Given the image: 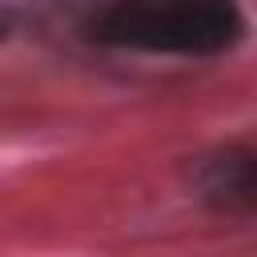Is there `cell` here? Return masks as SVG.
Returning a JSON list of instances; mask_svg holds the SVG:
<instances>
[{"label": "cell", "mask_w": 257, "mask_h": 257, "mask_svg": "<svg viewBox=\"0 0 257 257\" xmlns=\"http://www.w3.org/2000/svg\"><path fill=\"white\" fill-rule=\"evenodd\" d=\"M72 24L100 48L149 56H221L245 40L241 0H72Z\"/></svg>", "instance_id": "1"}, {"label": "cell", "mask_w": 257, "mask_h": 257, "mask_svg": "<svg viewBox=\"0 0 257 257\" xmlns=\"http://www.w3.org/2000/svg\"><path fill=\"white\" fill-rule=\"evenodd\" d=\"M0 36H4V24H0Z\"/></svg>", "instance_id": "3"}, {"label": "cell", "mask_w": 257, "mask_h": 257, "mask_svg": "<svg viewBox=\"0 0 257 257\" xmlns=\"http://www.w3.org/2000/svg\"><path fill=\"white\" fill-rule=\"evenodd\" d=\"M193 193L225 213V217H249L253 209V149L249 145H225L193 161L189 169Z\"/></svg>", "instance_id": "2"}]
</instances>
